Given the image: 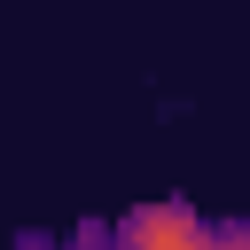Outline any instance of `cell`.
<instances>
[{
	"label": "cell",
	"mask_w": 250,
	"mask_h": 250,
	"mask_svg": "<svg viewBox=\"0 0 250 250\" xmlns=\"http://www.w3.org/2000/svg\"><path fill=\"white\" fill-rule=\"evenodd\" d=\"M203 242H211V227L180 203H141L117 227V250H203Z\"/></svg>",
	"instance_id": "1"
},
{
	"label": "cell",
	"mask_w": 250,
	"mask_h": 250,
	"mask_svg": "<svg viewBox=\"0 0 250 250\" xmlns=\"http://www.w3.org/2000/svg\"><path fill=\"white\" fill-rule=\"evenodd\" d=\"M203 250H250V227H242V219H234V227H211Z\"/></svg>",
	"instance_id": "2"
}]
</instances>
